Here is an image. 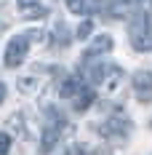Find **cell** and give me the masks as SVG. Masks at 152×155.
<instances>
[{
    "label": "cell",
    "instance_id": "obj_1",
    "mask_svg": "<svg viewBox=\"0 0 152 155\" xmlns=\"http://www.w3.org/2000/svg\"><path fill=\"white\" fill-rule=\"evenodd\" d=\"M131 128H134V123L125 118V115H112V118H107L104 123L99 126V134L104 137L107 142H112V144H123V142L131 137Z\"/></svg>",
    "mask_w": 152,
    "mask_h": 155
},
{
    "label": "cell",
    "instance_id": "obj_2",
    "mask_svg": "<svg viewBox=\"0 0 152 155\" xmlns=\"http://www.w3.org/2000/svg\"><path fill=\"white\" fill-rule=\"evenodd\" d=\"M64 126H67L64 115L56 112V110H51V112H48V123H46V128H43V137H40V153L43 155H48L56 144H59Z\"/></svg>",
    "mask_w": 152,
    "mask_h": 155
},
{
    "label": "cell",
    "instance_id": "obj_3",
    "mask_svg": "<svg viewBox=\"0 0 152 155\" xmlns=\"http://www.w3.org/2000/svg\"><path fill=\"white\" fill-rule=\"evenodd\" d=\"M128 32H131V46L136 51H152V21L147 14H136Z\"/></svg>",
    "mask_w": 152,
    "mask_h": 155
},
{
    "label": "cell",
    "instance_id": "obj_4",
    "mask_svg": "<svg viewBox=\"0 0 152 155\" xmlns=\"http://www.w3.org/2000/svg\"><path fill=\"white\" fill-rule=\"evenodd\" d=\"M27 48H30L27 32L24 35H16L14 40L8 43V48H5V67H19V64L24 62V56H27Z\"/></svg>",
    "mask_w": 152,
    "mask_h": 155
},
{
    "label": "cell",
    "instance_id": "obj_5",
    "mask_svg": "<svg viewBox=\"0 0 152 155\" xmlns=\"http://www.w3.org/2000/svg\"><path fill=\"white\" fill-rule=\"evenodd\" d=\"M134 94L139 102H152V72L139 70L134 75Z\"/></svg>",
    "mask_w": 152,
    "mask_h": 155
},
{
    "label": "cell",
    "instance_id": "obj_6",
    "mask_svg": "<svg viewBox=\"0 0 152 155\" xmlns=\"http://www.w3.org/2000/svg\"><path fill=\"white\" fill-rule=\"evenodd\" d=\"M102 88H104V94H118L123 88V70L120 67H107V75H104Z\"/></svg>",
    "mask_w": 152,
    "mask_h": 155
},
{
    "label": "cell",
    "instance_id": "obj_7",
    "mask_svg": "<svg viewBox=\"0 0 152 155\" xmlns=\"http://www.w3.org/2000/svg\"><path fill=\"white\" fill-rule=\"evenodd\" d=\"M16 5H19V11L24 19H43L48 14L46 5L43 3H37V0H16Z\"/></svg>",
    "mask_w": 152,
    "mask_h": 155
},
{
    "label": "cell",
    "instance_id": "obj_8",
    "mask_svg": "<svg viewBox=\"0 0 152 155\" xmlns=\"http://www.w3.org/2000/svg\"><path fill=\"white\" fill-rule=\"evenodd\" d=\"M109 51H112V38H109V35H99V38L91 43V48L86 51V59L91 62L93 56H99V54H109Z\"/></svg>",
    "mask_w": 152,
    "mask_h": 155
},
{
    "label": "cell",
    "instance_id": "obj_9",
    "mask_svg": "<svg viewBox=\"0 0 152 155\" xmlns=\"http://www.w3.org/2000/svg\"><path fill=\"white\" fill-rule=\"evenodd\" d=\"M93 99H96V94H93V88H88V86H83L80 91L75 94V110L77 112H86V110L93 104Z\"/></svg>",
    "mask_w": 152,
    "mask_h": 155
},
{
    "label": "cell",
    "instance_id": "obj_10",
    "mask_svg": "<svg viewBox=\"0 0 152 155\" xmlns=\"http://www.w3.org/2000/svg\"><path fill=\"white\" fill-rule=\"evenodd\" d=\"M37 86H40L37 75H24L21 80H19V88H21L24 94H32V91H37Z\"/></svg>",
    "mask_w": 152,
    "mask_h": 155
},
{
    "label": "cell",
    "instance_id": "obj_11",
    "mask_svg": "<svg viewBox=\"0 0 152 155\" xmlns=\"http://www.w3.org/2000/svg\"><path fill=\"white\" fill-rule=\"evenodd\" d=\"M91 30H93V21H91V19H86V21H80V24H77V30H75V38L86 40V38L91 35Z\"/></svg>",
    "mask_w": 152,
    "mask_h": 155
},
{
    "label": "cell",
    "instance_id": "obj_12",
    "mask_svg": "<svg viewBox=\"0 0 152 155\" xmlns=\"http://www.w3.org/2000/svg\"><path fill=\"white\" fill-rule=\"evenodd\" d=\"M56 43H59L61 48H64V46H67V43H70V38H67V27H64L61 21H59V24H56Z\"/></svg>",
    "mask_w": 152,
    "mask_h": 155
},
{
    "label": "cell",
    "instance_id": "obj_13",
    "mask_svg": "<svg viewBox=\"0 0 152 155\" xmlns=\"http://www.w3.org/2000/svg\"><path fill=\"white\" fill-rule=\"evenodd\" d=\"M67 8L72 14H83L86 11V0H67Z\"/></svg>",
    "mask_w": 152,
    "mask_h": 155
},
{
    "label": "cell",
    "instance_id": "obj_14",
    "mask_svg": "<svg viewBox=\"0 0 152 155\" xmlns=\"http://www.w3.org/2000/svg\"><path fill=\"white\" fill-rule=\"evenodd\" d=\"M8 150H11V137L5 131H0V155H5Z\"/></svg>",
    "mask_w": 152,
    "mask_h": 155
},
{
    "label": "cell",
    "instance_id": "obj_15",
    "mask_svg": "<svg viewBox=\"0 0 152 155\" xmlns=\"http://www.w3.org/2000/svg\"><path fill=\"white\" fill-rule=\"evenodd\" d=\"M3 99H5V86L0 83V104H3Z\"/></svg>",
    "mask_w": 152,
    "mask_h": 155
},
{
    "label": "cell",
    "instance_id": "obj_16",
    "mask_svg": "<svg viewBox=\"0 0 152 155\" xmlns=\"http://www.w3.org/2000/svg\"><path fill=\"white\" fill-rule=\"evenodd\" d=\"M86 155H109L107 150H93V153H86Z\"/></svg>",
    "mask_w": 152,
    "mask_h": 155
},
{
    "label": "cell",
    "instance_id": "obj_17",
    "mask_svg": "<svg viewBox=\"0 0 152 155\" xmlns=\"http://www.w3.org/2000/svg\"><path fill=\"white\" fill-rule=\"evenodd\" d=\"M150 126H152V123H150Z\"/></svg>",
    "mask_w": 152,
    "mask_h": 155
}]
</instances>
